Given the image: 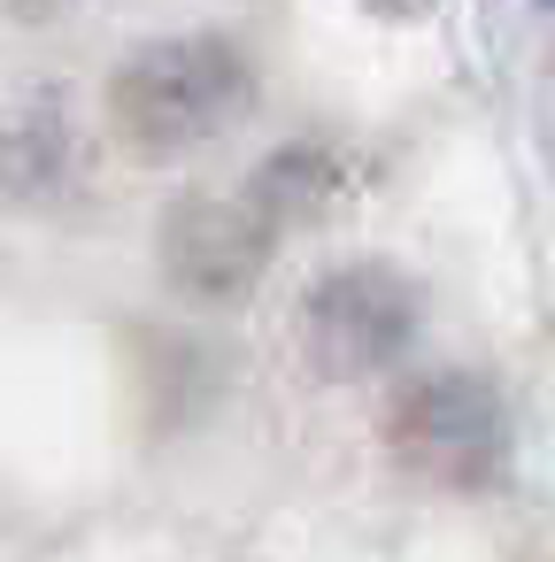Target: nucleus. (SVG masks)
Wrapping results in <instances>:
<instances>
[{
  "instance_id": "obj_1",
  "label": "nucleus",
  "mask_w": 555,
  "mask_h": 562,
  "mask_svg": "<svg viewBox=\"0 0 555 562\" xmlns=\"http://www.w3.org/2000/svg\"><path fill=\"white\" fill-rule=\"evenodd\" d=\"M332 201V155L317 147H286L278 162H263L240 193L217 201H186L163 224V270L170 285H186L193 301H232L263 278V262L278 255V239L293 224H309Z\"/></svg>"
},
{
  "instance_id": "obj_2",
  "label": "nucleus",
  "mask_w": 555,
  "mask_h": 562,
  "mask_svg": "<svg viewBox=\"0 0 555 562\" xmlns=\"http://www.w3.org/2000/svg\"><path fill=\"white\" fill-rule=\"evenodd\" d=\"M255 101V63L247 47L217 40V32H186V40H155L140 47L116 86H109V124L132 155L170 162L193 155L209 139H224Z\"/></svg>"
},
{
  "instance_id": "obj_3",
  "label": "nucleus",
  "mask_w": 555,
  "mask_h": 562,
  "mask_svg": "<svg viewBox=\"0 0 555 562\" xmlns=\"http://www.w3.org/2000/svg\"><path fill=\"white\" fill-rule=\"evenodd\" d=\"M386 447L440 493H486L509 470V408L478 370H424L393 393Z\"/></svg>"
},
{
  "instance_id": "obj_4",
  "label": "nucleus",
  "mask_w": 555,
  "mask_h": 562,
  "mask_svg": "<svg viewBox=\"0 0 555 562\" xmlns=\"http://www.w3.org/2000/svg\"><path fill=\"white\" fill-rule=\"evenodd\" d=\"M424 324V293L393 262H347L309 285L301 301V347L324 378H378L409 355Z\"/></svg>"
},
{
  "instance_id": "obj_5",
  "label": "nucleus",
  "mask_w": 555,
  "mask_h": 562,
  "mask_svg": "<svg viewBox=\"0 0 555 562\" xmlns=\"http://www.w3.org/2000/svg\"><path fill=\"white\" fill-rule=\"evenodd\" d=\"M370 9H378V16H424L432 0H370Z\"/></svg>"
}]
</instances>
